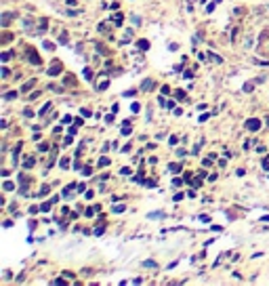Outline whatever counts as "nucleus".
<instances>
[{
	"label": "nucleus",
	"mask_w": 269,
	"mask_h": 286,
	"mask_svg": "<svg viewBox=\"0 0 269 286\" xmlns=\"http://www.w3.org/2000/svg\"><path fill=\"white\" fill-rule=\"evenodd\" d=\"M82 175H84V177H88V175H90V166H86V169L82 171Z\"/></svg>",
	"instance_id": "nucleus-30"
},
{
	"label": "nucleus",
	"mask_w": 269,
	"mask_h": 286,
	"mask_svg": "<svg viewBox=\"0 0 269 286\" xmlns=\"http://www.w3.org/2000/svg\"><path fill=\"white\" fill-rule=\"evenodd\" d=\"M80 114H82L84 118H88V116H90V109H84V107H82V109H80Z\"/></svg>",
	"instance_id": "nucleus-22"
},
{
	"label": "nucleus",
	"mask_w": 269,
	"mask_h": 286,
	"mask_svg": "<svg viewBox=\"0 0 269 286\" xmlns=\"http://www.w3.org/2000/svg\"><path fill=\"white\" fill-rule=\"evenodd\" d=\"M124 208H126L124 204H118V206H114V212H124Z\"/></svg>",
	"instance_id": "nucleus-14"
},
{
	"label": "nucleus",
	"mask_w": 269,
	"mask_h": 286,
	"mask_svg": "<svg viewBox=\"0 0 269 286\" xmlns=\"http://www.w3.org/2000/svg\"><path fill=\"white\" fill-rule=\"evenodd\" d=\"M40 210H42V212H48V210H51V202H44V204L40 206Z\"/></svg>",
	"instance_id": "nucleus-12"
},
{
	"label": "nucleus",
	"mask_w": 269,
	"mask_h": 286,
	"mask_svg": "<svg viewBox=\"0 0 269 286\" xmlns=\"http://www.w3.org/2000/svg\"><path fill=\"white\" fill-rule=\"evenodd\" d=\"M46 194H48V187H46V185H44V187H42V189H40V196H46Z\"/></svg>",
	"instance_id": "nucleus-28"
},
{
	"label": "nucleus",
	"mask_w": 269,
	"mask_h": 286,
	"mask_svg": "<svg viewBox=\"0 0 269 286\" xmlns=\"http://www.w3.org/2000/svg\"><path fill=\"white\" fill-rule=\"evenodd\" d=\"M246 128H248V131H259V128H261V120L250 118V120H246Z\"/></svg>",
	"instance_id": "nucleus-2"
},
{
	"label": "nucleus",
	"mask_w": 269,
	"mask_h": 286,
	"mask_svg": "<svg viewBox=\"0 0 269 286\" xmlns=\"http://www.w3.org/2000/svg\"><path fill=\"white\" fill-rule=\"evenodd\" d=\"M61 69H63V65H61L59 61H55L51 67H48V76H59V74H61Z\"/></svg>",
	"instance_id": "nucleus-1"
},
{
	"label": "nucleus",
	"mask_w": 269,
	"mask_h": 286,
	"mask_svg": "<svg viewBox=\"0 0 269 286\" xmlns=\"http://www.w3.org/2000/svg\"><path fill=\"white\" fill-rule=\"evenodd\" d=\"M107 84H109L107 80H105V82H101V84H99V90H105V88H107Z\"/></svg>",
	"instance_id": "nucleus-26"
},
{
	"label": "nucleus",
	"mask_w": 269,
	"mask_h": 286,
	"mask_svg": "<svg viewBox=\"0 0 269 286\" xmlns=\"http://www.w3.org/2000/svg\"><path fill=\"white\" fill-rule=\"evenodd\" d=\"M84 78H86V80H93V72H90L88 67H84Z\"/></svg>",
	"instance_id": "nucleus-11"
},
{
	"label": "nucleus",
	"mask_w": 269,
	"mask_h": 286,
	"mask_svg": "<svg viewBox=\"0 0 269 286\" xmlns=\"http://www.w3.org/2000/svg\"><path fill=\"white\" fill-rule=\"evenodd\" d=\"M59 44H67V34H61V36H59Z\"/></svg>",
	"instance_id": "nucleus-16"
},
{
	"label": "nucleus",
	"mask_w": 269,
	"mask_h": 286,
	"mask_svg": "<svg viewBox=\"0 0 269 286\" xmlns=\"http://www.w3.org/2000/svg\"><path fill=\"white\" fill-rule=\"evenodd\" d=\"M15 97H17V90H13V93H7V95H4V99H15Z\"/></svg>",
	"instance_id": "nucleus-18"
},
{
	"label": "nucleus",
	"mask_w": 269,
	"mask_h": 286,
	"mask_svg": "<svg viewBox=\"0 0 269 286\" xmlns=\"http://www.w3.org/2000/svg\"><path fill=\"white\" fill-rule=\"evenodd\" d=\"M32 114H34L32 109H26V112H23V116H26V118H32Z\"/></svg>",
	"instance_id": "nucleus-29"
},
{
	"label": "nucleus",
	"mask_w": 269,
	"mask_h": 286,
	"mask_svg": "<svg viewBox=\"0 0 269 286\" xmlns=\"http://www.w3.org/2000/svg\"><path fill=\"white\" fill-rule=\"evenodd\" d=\"M67 84H69V86H74V84H76V80L71 78V76H67V78H65V86H67Z\"/></svg>",
	"instance_id": "nucleus-13"
},
{
	"label": "nucleus",
	"mask_w": 269,
	"mask_h": 286,
	"mask_svg": "<svg viewBox=\"0 0 269 286\" xmlns=\"http://www.w3.org/2000/svg\"><path fill=\"white\" fill-rule=\"evenodd\" d=\"M109 164V158H99V166H107Z\"/></svg>",
	"instance_id": "nucleus-17"
},
{
	"label": "nucleus",
	"mask_w": 269,
	"mask_h": 286,
	"mask_svg": "<svg viewBox=\"0 0 269 286\" xmlns=\"http://www.w3.org/2000/svg\"><path fill=\"white\" fill-rule=\"evenodd\" d=\"M71 122V116H63V124H69Z\"/></svg>",
	"instance_id": "nucleus-27"
},
{
	"label": "nucleus",
	"mask_w": 269,
	"mask_h": 286,
	"mask_svg": "<svg viewBox=\"0 0 269 286\" xmlns=\"http://www.w3.org/2000/svg\"><path fill=\"white\" fill-rule=\"evenodd\" d=\"M34 84H36V80H28L26 84H23V86H21V90H23V93H26V90H30V88H32Z\"/></svg>",
	"instance_id": "nucleus-6"
},
{
	"label": "nucleus",
	"mask_w": 269,
	"mask_h": 286,
	"mask_svg": "<svg viewBox=\"0 0 269 286\" xmlns=\"http://www.w3.org/2000/svg\"><path fill=\"white\" fill-rule=\"evenodd\" d=\"M156 84H154V80L152 78H147V80H143L141 82V90H149V88H154Z\"/></svg>",
	"instance_id": "nucleus-4"
},
{
	"label": "nucleus",
	"mask_w": 269,
	"mask_h": 286,
	"mask_svg": "<svg viewBox=\"0 0 269 286\" xmlns=\"http://www.w3.org/2000/svg\"><path fill=\"white\" fill-rule=\"evenodd\" d=\"M164 107H168V109H173V107H175V101H166V103H164Z\"/></svg>",
	"instance_id": "nucleus-23"
},
{
	"label": "nucleus",
	"mask_w": 269,
	"mask_h": 286,
	"mask_svg": "<svg viewBox=\"0 0 269 286\" xmlns=\"http://www.w3.org/2000/svg\"><path fill=\"white\" fill-rule=\"evenodd\" d=\"M28 59H30L34 65H38V63H40V57H38V53H36V51H32V49H28Z\"/></svg>",
	"instance_id": "nucleus-3"
},
{
	"label": "nucleus",
	"mask_w": 269,
	"mask_h": 286,
	"mask_svg": "<svg viewBox=\"0 0 269 286\" xmlns=\"http://www.w3.org/2000/svg\"><path fill=\"white\" fill-rule=\"evenodd\" d=\"M160 217H164V212H154V214H149V219H160Z\"/></svg>",
	"instance_id": "nucleus-20"
},
{
	"label": "nucleus",
	"mask_w": 269,
	"mask_h": 286,
	"mask_svg": "<svg viewBox=\"0 0 269 286\" xmlns=\"http://www.w3.org/2000/svg\"><path fill=\"white\" fill-rule=\"evenodd\" d=\"M263 166H265V169L269 171V158H265V160H263Z\"/></svg>",
	"instance_id": "nucleus-32"
},
{
	"label": "nucleus",
	"mask_w": 269,
	"mask_h": 286,
	"mask_svg": "<svg viewBox=\"0 0 269 286\" xmlns=\"http://www.w3.org/2000/svg\"><path fill=\"white\" fill-rule=\"evenodd\" d=\"M168 171H173V173H179V171H181V164H168Z\"/></svg>",
	"instance_id": "nucleus-8"
},
{
	"label": "nucleus",
	"mask_w": 269,
	"mask_h": 286,
	"mask_svg": "<svg viewBox=\"0 0 269 286\" xmlns=\"http://www.w3.org/2000/svg\"><path fill=\"white\" fill-rule=\"evenodd\" d=\"M122 19H124V17H122V15L118 13V15L114 17V23H116V26H120V23H122Z\"/></svg>",
	"instance_id": "nucleus-15"
},
{
	"label": "nucleus",
	"mask_w": 269,
	"mask_h": 286,
	"mask_svg": "<svg viewBox=\"0 0 269 286\" xmlns=\"http://www.w3.org/2000/svg\"><path fill=\"white\" fill-rule=\"evenodd\" d=\"M137 46H139L141 51H147V49H149V42H147V40H139V42H137Z\"/></svg>",
	"instance_id": "nucleus-5"
},
{
	"label": "nucleus",
	"mask_w": 269,
	"mask_h": 286,
	"mask_svg": "<svg viewBox=\"0 0 269 286\" xmlns=\"http://www.w3.org/2000/svg\"><path fill=\"white\" fill-rule=\"evenodd\" d=\"M250 88H254V84H250V82L244 84V90H246V93H250Z\"/></svg>",
	"instance_id": "nucleus-21"
},
{
	"label": "nucleus",
	"mask_w": 269,
	"mask_h": 286,
	"mask_svg": "<svg viewBox=\"0 0 269 286\" xmlns=\"http://www.w3.org/2000/svg\"><path fill=\"white\" fill-rule=\"evenodd\" d=\"M162 95H170V88H168V86H162Z\"/></svg>",
	"instance_id": "nucleus-31"
},
{
	"label": "nucleus",
	"mask_w": 269,
	"mask_h": 286,
	"mask_svg": "<svg viewBox=\"0 0 269 286\" xmlns=\"http://www.w3.org/2000/svg\"><path fill=\"white\" fill-rule=\"evenodd\" d=\"M4 189H7V192H11V189H15V185H13L11 181H7V183H4Z\"/></svg>",
	"instance_id": "nucleus-19"
},
{
	"label": "nucleus",
	"mask_w": 269,
	"mask_h": 286,
	"mask_svg": "<svg viewBox=\"0 0 269 286\" xmlns=\"http://www.w3.org/2000/svg\"><path fill=\"white\" fill-rule=\"evenodd\" d=\"M23 166H26V169H32V166H34V158H28L26 162H23Z\"/></svg>",
	"instance_id": "nucleus-10"
},
{
	"label": "nucleus",
	"mask_w": 269,
	"mask_h": 286,
	"mask_svg": "<svg viewBox=\"0 0 269 286\" xmlns=\"http://www.w3.org/2000/svg\"><path fill=\"white\" fill-rule=\"evenodd\" d=\"M130 112H133V114H139V112H141V105H139V103L135 101V103L130 105Z\"/></svg>",
	"instance_id": "nucleus-9"
},
{
	"label": "nucleus",
	"mask_w": 269,
	"mask_h": 286,
	"mask_svg": "<svg viewBox=\"0 0 269 286\" xmlns=\"http://www.w3.org/2000/svg\"><path fill=\"white\" fill-rule=\"evenodd\" d=\"M38 150H40V152H46V150H48V145H46V143H40V145H38Z\"/></svg>",
	"instance_id": "nucleus-24"
},
{
	"label": "nucleus",
	"mask_w": 269,
	"mask_h": 286,
	"mask_svg": "<svg viewBox=\"0 0 269 286\" xmlns=\"http://www.w3.org/2000/svg\"><path fill=\"white\" fill-rule=\"evenodd\" d=\"M11 57H13V55H11V53H4V55H2V57H0V59H2V61H9V59H11Z\"/></svg>",
	"instance_id": "nucleus-25"
},
{
	"label": "nucleus",
	"mask_w": 269,
	"mask_h": 286,
	"mask_svg": "<svg viewBox=\"0 0 269 286\" xmlns=\"http://www.w3.org/2000/svg\"><path fill=\"white\" fill-rule=\"evenodd\" d=\"M130 131H133V126L128 122H124V126H122V135H130Z\"/></svg>",
	"instance_id": "nucleus-7"
}]
</instances>
